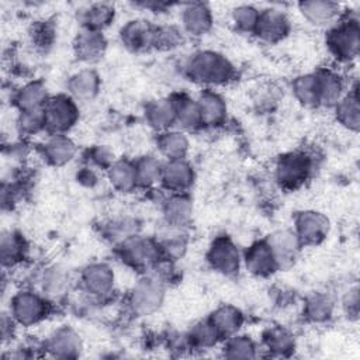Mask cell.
<instances>
[{"label": "cell", "mask_w": 360, "mask_h": 360, "mask_svg": "<svg viewBox=\"0 0 360 360\" xmlns=\"http://www.w3.org/2000/svg\"><path fill=\"white\" fill-rule=\"evenodd\" d=\"M294 232L301 246H315L326 238L329 232V221L318 211H300L294 218Z\"/></svg>", "instance_id": "8"}, {"label": "cell", "mask_w": 360, "mask_h": 360, "mask_svg": "<svg viewBox=\"0 0 360 360\" xmlns=\"http://www.w3.org/2000/svg\"><path fill=\"white\" fill-rule=\"evenodd\" d=\"M115 17V8L110 3L90 4L80 13V21L83 28L101 31L108 27Z\"/></svg>", "instance_id": "32"}, {"label": "cell", "mask_w": 360, "mask_h": 360, "mask_svg": "<svg viewBox=\"0 0 360 360\" xmlns=\"http://www.w3.org/2000/svg\"><path fill=\"white\" fill-rule=\"evenodd\" d=\"M311 167V159L302 152H290L281 155L276 163V180L287 190L298 188L309 177Z\"/></svg>", "instance_id": "6"}, {"label": "cell", "mask_w": 360, "mask_h": 360, "mask_svg": "<svg viewBox=\"0 0 360 360\" xmlns=\"http://www.w3.org/2000/svg\"><path fill=\"white\" fill-rule=\"evenodd\" d=\"M105 235L111 242L120 245L138 235V222L129 217L112 219L105 225Z\"/></svg>", "instance_id": "42"}, {"label": "cell", "mask_w": 360, "mask_h": 360, "mask_svg": "<svg viewBox=\"0 0 360 360\" xmlns=\"http://www.w3.org/2000/svg\"><path fill=\"white\" fill-rule=\"evenodd\" d=\"M183 31L176 25H156L155 49L170 51L181 45Z\"/></svg>", "instance_id": "44"}, {"label": "cell", "mask_w": 360, "mask_h": 360, "mask_svg": "<svg viewBox=\"0 0 360 360\" xmlns=\"http://www.w3.org/2000/svg\"><path fill=\"white\" fill-rule=\"evenodd\" d=\"M45 349L58 359H76L82 353L83 342L75 329L60 326L48 336Z\"/></svg>", "instance_id": "13"}, {"label": "cell", "mask_w": 360, "mask_h": 360, "mask_svg": "<svg viewBox=\"0 0 360 360\" xmlns=\"http://www.w3.org/2000/svg\"><path fill=\"white\" fill-rule=\"evenodd\" d=\"M77 148L75 142L65 134H51L42 145V155L52 166H65L73 160Z\"/></svg>", "instance_id": "20"}, {"label": "cell", "mask_w": 360, "mask_h": 360, "mask_svg": "<svg viewBox=\"0 0 360 360\" xmlns=\"http://www.w3.org/2000/svg\"><path fill=\"white\" fill-rule=\"evenodd\" d=\"M243 262H245L246 270L250 274L259 276V277L270 276L278 269L276 259L273 256V252L266 239L252 243L243 255Z\"/></svg>", "instance_id": "17"}, {"label": "cell", "mask_w": 360, "mask_h": 360, "mask_svg": "<svg viewBox=\"0 0 360 360\" xmlns=\"http://www.w3.org/2000/svg\"><path fill=\"white\" fill-rule=\"evenodd\" d=\"M107 49V41L101 31L82 28L75 41H73V51L79 60L82 62H97L103 58Z\"/></svg>", "instance_id": "15"}, {"label": "cell", "mask_w": 360, "mask_h": 360, "mask_svg": "<svg viewBox=\"0 0 360 360\" xmlns=\"http://www.w3.org/2000/svg\"><path fill=\"white\" fill-rule=\"evenodd\" d=\"M24 240L14 231H4L0 239V255L3 266H14L24 257Z\"/></svg>", "instance_id": "36"}, {"label": "cell", "mask_w": 360, "mask_h": 360, "mask_svg": "<svg viewBox=\"0 0 360 360\" xmlns=\"http://www.w3.org/2000/svg\"><path fill=\"white\" fill-rule=\"evenodd\" d=\"M107 179L120 193H131L138 187L135 162L127 159L114 160L107 167Z\"/></svg>", "instance_id": "25"}, {"label": "cell", "mask_w": 360, "mask_h": 360, "mask_svg": "<svg viewBox=\"0 0 360 360\" xmlns=\"http://www.w3.org/2000/svg\"><path fill=\"white\" fill-rule=\"evenodd\" d=\"M49 97L46 86L39 80H32L15 91L14 104L20 111L44 108Z\"/></svg>", "instance_id": "27"}, {"label": "cell", "mask_w": 360, "mask_h": 360, "mask_svg": "<svg viewBox=\"0 0 360 360\" xmlns=\"http://www.w3.org/2000/svg\"><path fill=\"white\" fill-rule=\"evenodd\" d=\"M100 84V76L94 69H82L68 80L69 96L75 100L90 101L98 94Z\"/></svg>", "instance_id": "22"}, {"label": "cell", "mask_w": 360, "mask_h": 360, "mask_svg": "<svg viewBox=\"0 0 360 360\" xmlns=\"http://www.w3.org/2000/svg\"><path fill=\"white\" fill-rule=\"evenodd\" d=\"M208 321L212 323V326L222 338H229L235 335L242 323H243V315L242 312L232 305H221L218 307L208 318Z\"/></svg>", "instance_id": "28"}, {"label": "cell", "mask_w": 360, "mask_h": 360, "mask_svg": "<svg viewBox=\"0 0 360 360\" xmlns=\"http://www.w3.org/2000/svg\"><path fill=\"white\" fill-rule=\"evenodd\" d=\"M343 307L349 315H357L359 312V290L357 287L349 290L347 295L343 300Z\"/></svg>", "instance_id": "46"}, {"label": "cell", "mask_w": 360, "mask_h": 360, "mask_svg": "<svg viewBox=\"0 0 360 360\" xmlns=\"http://www.w3.org/2000/svg\"><path fill=\"white\" fill-rule=\"evenodd\" d=\"M194 181V170L186 159L166 160L162 167L160 183L172 193H186Z\"/></svg>", "instance_id": "16"}, {"label": "cell", "mask_w": 360, "mask_h": 360, "mask_svg": "<svg viewBox=\"0 0 360 360\" xmlns=\"http://www.w3.org/2000/svg\"><path fill=\"white\" fill-rule=\"evenodd\" d=\"M156 25L146 20H131L120 31L122 45L132 52L155 49Z\"/></svg>", "instance_id": "11"}, {"label": "cell", "mask_w": 360, "mask_h": 360, "mask_svg": "<svg viewBox=\"0 0 360 360\" xmlns=\"http://www.w3.org/2000/svg\"><path fill=\"white\" fill-rule=\"evenodd\" d=\"M69 285L68 274L59 267L46 269L41 277V287L44 295L46 297H59L62 295Z\"/></svg>", "instance_id": "40"}, {"label": "cell", "mask_w": 360, "mask_h": 360, "mask_svg": "<svg viewBox=\"0 0 360 360\" xmlns=\"http://www.w3.org/2000/svg\"><path fill=\"white\" fill-rule=\"evenodd\" d=\"M201 127H218L226 118V103L215 91L207 89L195 100Z\"/></svg>", "instance_id": "19"}, {"label": "cell", "mask_w": 360, "mask_h": 360, "mask_svg": "<svg viewBox=\"0 0 360 360\" xmlns=\"http://www.w3.org/2000/svg\"><path fill=\"white\" fill-rule=\"evenodd\" d=\"M48 301L44 295L25 290L13 295L10 301V315L20 326L39 323L48 315Z\"/></svg>", "instance_id": "5"}, {"label": "cell", "mask_w": 360, "mask_h": 360, "mask_svg": "<svg viewBox=\"0 0 360 360\" xmlns=\"http://www.w3.org/2000/svg\"><path fill=\"white\" fill-rule=\"evenodd\" d=\"M224 356L226 359H255L257 356V349L255 342L245 335H232L228 338L224 346Z\"/></svg>", "instance_id": "38"}, {"label": "cell", "mask_w": 360, "mask_h": 360, "mask_svg": "<svg viewBox=\"0 0 360 360\" xmlns=\"http://www.w3.org/2000/svg\"><path fill=\"white\" fill-rule=\"evenodd\" d=\"M292 93L295 98L305 107L319 105V90L318 79L315 73H305L294 79Z\"/></svg>", "instance_id": "34"}, {"label": "cell", "mask_w": 360, "mask_h": 360, "mask_svg": "<svg viewBox=\"0 0 360 360\" xmlns=\"http://www.w3.org/2000/svg\"><path fill=\"white\" fill-rule=\"evenodd\" d=\"M259 13L260 11L250 4H240L232 10L231 18L239 31L253 32L259 20Z\"/></svg>", "instance_id": "43"}, {"label": "cell", "mask_w": 360, "mask_h": 360, "mask_svg": "<svg viewBox=\"0 0 360 360\" xmlns=\"http://www.w3.org/2000/svg\"><path fill=\"white\" fill-rule=\"evenodd\" d=\"M163 163L153 155L141 156L135 162L138 186L139 187H152L156 183H160Z\"/></svg>", "instance_id": "35"}, {"label": "cell", "mask_w": 360, "mask_h": 360, "mask_svg": "<svg viewBox=\"0 0 360 360\" xmlns=\"http://www.w3.org/2000/svg\"><path fill=\"white\" fill-rule=\"evenodd\" d=\"M91 159L98 165V166H105L108 167L115 159H114V155L110 149H107L105 146H97L93 153H91Z\"/></svg>", "instance_id": "45"}, {"label": "cell", "mask_w": 360, "mask_h": 360, "mask_svg": "<svg viewBox=\"0 0 360 360\" xmlns=\"http://www.w3.org/2000/svg\"><path fill=\"white\" fill-rule=\"evenodd\" d=\"M290 32V21L278 8H266L259 13V20L253 34L267 44H276Z\"/></svg>", "instance_id": "12"}, {"label": "cell", "mask_w": 360, "mask_h": 360, "mask_svg": "<svg viewBox=\"0 0 360 360\" xmlns=\"http://www.w3.org/2000/svg\"><path fill=\"white\" fill-rule=\"evenodd\" d=\"M44 110L46 117V129L51 131V134H65L79 118L76 100L69 94L51 96Z\"/></svg>", "instance_id": "7"}, {"label": "cell", "mask_w": 360, "mask_h": 360, "mask_svg": "<svg viewBox=\"0 0 360 360\" xmlns=\"http://www.w3.org/2000/svg\"><path fill=\"white\" fill-rule=\"evenodd\" d=\"M17 128L24 135H37L46 129V117L44 108L20 111L17 117Z\"/></svg>", "instance_id": "41"}, {"label": "cell", "mask_w": 360, "mask_h": 360, "mask_svg": "<svg viewBox=\"0 0 360 360\" xmlns=\"http://www.w3.org/2000/svg\"><path fill=\"white\" fill-rule=\"evenodd\" d=\"M315 75L318 79L319 105L335 107L336 103L343 97L345 86L342 77L330 69L318 70Z\"/></svg>", "instance_id": "26"}, {"label": "cell", "mask_w": 360, "mask_h": 360, "mask_svg": "<svg viewBox=\"0 0 360 360\" xmlns=\"http://www.w3.org/2000/svg\"><path fill=\"white\" fill-rule=\"evenodd\" d=\"M266 240L273 252V256L276 259L278 269L288 267L294 263L301 248V243L294 231H290V229L276 231L271 235H269Z\"/></svg>", "instance_id": "14"}, {"label": "cell", "mask_w": 360, "mask_h": 360, "mask_svg": "<svg viewBox=\"0 0 360 360\" xmlns=\"http://www.w3.org/2000/svg\"><path fill=\"white\" fill-rule=\"evenodd\" d=\"M335 112L338 121L347 129L357 132L360 127V105H359V93L357 86H354L347 94L336 103Z\"/></svg>", "instance_id": "30"}, {"label": "cell", "mask_w": 360, "mask_h": 360, "mask_svg": "<svg viewBox=\"0 0 360 360\" xmlns=\"http://www.w3.org/2000/svg\"><path fill=\"white\" fill-rule=\"evenodd\" d=\"M263 345L270 354L285 357L292 353L295 347V340L292 333L285 328L271 326L263 333Z\"/></svg>", "instance_id": "31"}, {"label": "cell", "mask_w": 360, "mask_h": 360, "mask_svg": "<svg viewBox=\"0 0 360 360\" xmlns=\"http://www.w3.org/2000/svg\"><path fill=\"white\" fill-rule=\"evenodd\" d=\"M165 300V284L158 276H145L134 284L128 305L134 315L148 316L156 312Z\"/></svg>", "instance_id": "2"}, {"label": "cell", "mask_w": 360, "mask_h": 360, "mask_svg": "<svg viewBox=\"0 0 360 360\" xmlns=\"http://www.w3.org/2000/svg\"><path fill=\"white\" fill-rule=\"evenodd\" d=\"M148 125L156 131H167L176 124V104L173 97H163L150 101L145 108Z\"/></svg>", "instance_id": "21"}, {"label": "cell", "mask_w": 360, "mask_h": 360, "mask_svg": "<svg viewBox=\"0 0 360 360\" xmlns=\"http://www.w3.org/2000/svg\"><path fill=\"white\" fill-rule=\"evenodd\" d=\"M329 51L342 62H349L359 55L360 49V28L359 20L346 18L335 25L326 37Z\"/></svg>", "instance_id": "3"}, {"label": "cell", "mask_w": 360, "mask_h": 360, "mask_svg": "<svg viewBox=\"0 0 360 360\" xmlns=\"http://www.w3.org/2000/svg\"><path fill=\"white\" fill-rule=\"evenodd\" d=\"M302 17L314 25H328L340 14V6L329 0H309L298 4Z\"/></svg>", "instance_id": "24"}, {"label": "cell", "mask_w": 360, "mask_h": 360, "mask_svg": "<svg viewBox=\"0 0 360 360\" xmlns=\"http://www.w3.org/2000/svg\"><path fill=\"white\" fill-rule=\"evenodd\" d=\"M118 253L122 262L134 269L146 270L158 263L162 257L158 240L135 235L118 245Z\"/></svg>", "instance_id": "4"}, {"label": "cell", "mask_w": 360, "mask_h": 360, "mask_svg": "<svg viewBox=\"0 0 360 360\" xmlns=\"http://www.w3.org/2000/svg\"><path fill=\"white\" fill-rule=\"evenodd\" d=\"M174 104H176V124L183 131H191L198 127H201L200 121V112L197 101L181 94L176 96Z\"/></svg>", "instance_id": "33"}, {"label": "cell", "mask_w": 360, "mask_h": 360, "mask_svg": "<svg viewBox=\"0 0 360 360\" xmlns=\"http://www.w3.org/2000/svg\"><path fill=\"white\" fill-rule=\"evenodd\" d=\"M219 339H221L219 333L217 332V329L212 326V323L208 319L195 323L187 336L188 343L198 349L212 347L218 343Z\"/></svg>", "instance_id": "39"}, {"label": "cell", "mask_w": 360, "mask_h": 360, "mask_svg": "<svg viewBox=\"0 0 360 360\" xmlns=\"http://www.w3.org/2000/svg\"><path fill=\"white\" fill-rule=\"evenodd\" d=\"M181 24L187 34L201 37L212 27V14L205 3H188L181 10Z\"/></svg>", "instance_id": "18"}, {"label": "cell", "mask_w": 360, "mask_h": 360, "mask_svg": "<svg viewBox=\"0 0 360 360\" xmlns=\"http://www.w3.org/2000/svg\"><path fill=\"white\" fill-rule=\"evenodd\" d=\"M186 76L202 86H222L235 77V68L222 53L202 49L194 52L184 65Z\"/></svg>", "instance_id": "1"}, {"label": "cell", "mask_w": 360, "mask_h": 360, "mask_svg": "<svg viewBox=\"0 0 360 360\" xmlns=\"http://www.w3.org/2000/svg\"><path fill=\"white\" fill-rule=\"evenodd\" d=\"M80 283L83 290L91 297L103 298L107 297L115 283V274L110 264L103 262L90 263L86 266L80 276Z\"/></svg>", "instance_id": "10"}, {"label": "cell", "mask_w": 360, "mask_h": 360, "mask_svg": "<svg viewBox=\"0 0 360 360\" xmlns=\"http://www.w3.org/2000/svg\"><path fill=\"white\" fill-rule=\"evenodd\" d=\"M165 224L183 228L193 217V201L186 193H173L163 204Z\"/></svg>", "instance_id": "23"}, {"label": "cell", "mask_w": 360, "mask_h": 360, "mask_svg": "<svg viewBox=\"0 0 360 360\" xmlns=\"http://www.w3.org/2000/svg\"><path fill=\"white\" fill-rule=\"evenodd\" d=\"M333 314V302L325 294H314L311 295L304 307V315L309 322L322 323L332 318Z\"/></svg>", "instance_id": "37"}, {"label": "cell", "mask_w": 360, "mask_h": 360, "mask_svg": "<svg viewBox=\"0 0 360 360\" xmlns=\"http://www.w3.org/2000/svg\"><path fill=\"white\" fill-rule=\"evenodd\" d=\"M156 143L159 152L167 160L184 159L190 148L187 135L180 129H167L160 132Z\"/></svg>", "instance_id": "29"}, {"label": "cell", "mask_w": 360, "mask_h": 360, "mask_svg": "<svg viewBox=\"0 0 360 360\" xmlns=\"http://www.w3.org/2000/svg\"><path fill=\"white\" fill-rule=\"evenodd\" d=\"M207 260L210 266L225 276L238 273L240 267V253L236 245L228 236H217L207 252Z\"/></svg>", "instance_id": "9"}]
</instances>
